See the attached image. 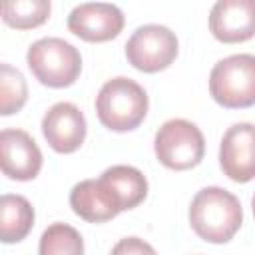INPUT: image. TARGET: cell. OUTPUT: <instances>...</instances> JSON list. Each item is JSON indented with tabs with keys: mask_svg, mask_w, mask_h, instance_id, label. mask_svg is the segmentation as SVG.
<instances>
[{
	"mask_svg": "<svg viewBox=\"0 0 255 255\" xmlns=\"http://www.w3.org/2000/svg\"><path fill=\"white\" fill-rule=\"evenodd\" d=\"M28 98V86L24 76L10 64L0 66V114L10 116L24 108Z\"/></svg>",
	"mask_w": 255,
	"mask_h": 255,
	"instance_id": "e0dca14e",
	"label": "cell"
},
{
	"mask_svg": "<svg viewBox=\"0 0 255 255\" xmlns=\"http://www.w3.org/2000/svg\"><path fill=\"white\" fill-rule=\"evenodd\" d=\"M110 255H157V253L147 241L139 237H124L112 247Z\"/></svg>",
	"mask_w": 255,
	"mask_h": 255,
	"instance_id": "ac0fdd59",
	"label": "cell"
},
{
	"mask_svg": "<svg viewBox=\"0 0 255 255\" xmlns=\"http://www.w3.org/2000/svg\"><path fill=\"white\" fill-rule=\"evenodd\" d=\"M26 62L36 80L50 88H68L82 72V56L78 48L62 38L36 40L28 48Z\"/></svg>",
	"mask_w": 255,
	"mask_h": 255,
	"instance_id": "3957f363",
	"label": "cell"
},
{
	"mask_svg": "<svg viewBox=\"0 0 255 255\" xmlns=\"http://www.w3.org/2000/svg\"><path fill=\"white\" fill-rule=\"evenodd\" d=\"M96 112L108 129L131 131L147 114V94L129 78H112L98 92Z\"/></svg>",
	"mask_w": 255,
	"mask_h": 255,
	"instance_id": "7a4b0ae2",
	"label": "cell"
},
{
	"mask_svg": "<svg viewBox=\"0 0 255 255\" xmlns=\"http://www.w3.org/2000/svg\"><path fill=\"white\" fill-rule=\"evenodd\" d=\"M42 133L54 151L72 153L86 139V118L78 106L58 102L42 118Z\"/></svg>",
	"mask_w": 255,
	"mask_h": 255,
	"instance_id": "30bf717a",
	"label": "cell"
},
{
	"mask_svg": "<svg viewBox=\"0 0 255 255\" xmlns=\"http://www.w3.org/2000/svg\"><path fill=\"white\" fill-rule=\"evenodd\" d=\"M219 163L223 173L237 181L247 183L255 177V126L249 122L233 124L221 139Z\"/></svg>",
	"mask_w": 255,
	"mask_h": 255,
	"instance_id": "52a82bcc",
	"label": "cell"
},
{
	"mask_svg": "<svg viewBox=\"0 0 255 255\" xmlns=\"http://www.w3.org/2000/svg\"><path fill=\"white\" fill-rule=\"evenodd\" d=\"M48 0H12L2 4V20L18 30H28L44 24L50 16Z\"/></svg>",
	"mask_w": 255,
	"mask_h": 255,
	"instance_id": "2e32d148",
	"label": "cell"
},
{
	"mask_svg": "<svg viewBox=\"0 0 255 255\" xmlns=\"http://www.w3.org/2000/svg\"><path fill=\"white\" fill-rule=\"evenodd\" d=\"M70 207L76 215L90 223H104L120 213L118 205L100 179H84L76 183L70 191Z\"/></svg>",
	"mask_w": 255,
	"mask_h": 255,
	"instance_id": "4fadbf2b",
	"label": "cell"
},
{
	"mask_svg": "<svg viewBox=\"0 0 255 255\" xmlns=\"http://www.w3.org/2000/svg\"><path fill=\"white\" fill-rule=\"evenodd\" d=\"M155 155L161 165L185 171L195 167L205 153V139L201 129L187 120H167L155 133Z\"/></svg>",
	"mask_w": 255,
	"mask_h": 255,
	"instance_id": "5b68a950",
	"label": "cell"
},
{
	"mask_svg": "<svg viewBox=\"0 0 255 255\" xmlns=\"http://www.w3.org/2000/svg\"><path fill=\"white\" fill-rule=\"evenodd\" d=\"M98 179L108 189L120 211L137 207L147 195L145 175L131 165H112Z\"/></svg>",
	"mask_w": 255,
	"mask_h": 255,
	"instance_id": "7c38bea8",
	"label": "cell"
},
{
	"mask_svg": "<svg viewBox=\"0 0 255 255\" xmlns=\"http://www.w3.org/2000/svg\"><path fill=\"white\" fill-rule=\"evenodd\" d=\"M68 28L86 42H108L122 32L124 14L114 4L88 2L76 6L70 12Z\"/></svg>",
	"mask_w": 255,
	"mask_h": 255,
	"instance_id": "ba28073f",
	"label": "cell"
},
{
	"mask_svg": "<svg viewBox=\"0 0 255 255\" xmlns=\"http://www.w3.org/2000/svg\"><path fill=\"white\" fill-rule=\"evenodd\" d=\"M0 167L10 179H34L42 169V151L32 135H28L24 129H2Z\"/></svg>",
	"mask_w": 255,
	"mask_h": 255,
	"instance_id": "9c48e42d",
	"label": "cell"
},
{
	"mask_svg": "<svg viewBox=\"0 0 255 255\" xmlns=\"http://www.w3.org/2000/svg\"><path fill=\"white\" fill-rule=\"evenodd\" d=\"M251 209H253V215H255V195H253V199H251Z\"/></svg>",
	"mask_w": 255,
	"mask_h": 255,
	"instance_id": "d6986e66",
	"label": "cell"
},
{
	"mask_svg": "<svg viewBox=\"0 0 255 255\" xmlns=\"http://www.w3.org/2000/svg\"><path fill=\"white\" fill-rule=\"evenodd\" d=\"M126 56L135 70L147 74L165 70L177 56V38L161 24L139 26L126 42Z\"/></svg>",
	"mask_w": 255,
	"mask_h": 255,
	"instance_id": "8992f818",
	"label": "cell"
},
{
	"mask_svg": "<svg viewBox=\"0 0 255 255\" xmlns=\"http://www.w3.org/2000/svg\"><path fill=\"white\" fill-rule=\"evenodd\" d=\"M0 239L4 243L22 241L34 227V207L22 195L4 193L0 199Z\"/></svg>",
	"mask_w": 255,
	"mask_h": 255,
	"instance_id": "5bb4252c",
	"label": "cell"
},
{
	"mask_svg": "<svg viewBox=\"0 0 255 255\" xmlns=\"http://www.w3.org/2000/svg\"><path fill=\"white\" fill-rule=\"evenodd\" d=\"M211 34L225 44L255 36V0H219L209 12Z\"/></svg>",
	"mask_w": 255,
	"mask_h": 255,
	"instance_id": "8fae6325",
	"label": "cell"
},
{
	"mask_svg": "<svg viewBox=\"0 0 255 255\" xmlns=\"http://www.w3.org/2000/svg\"><path fill=\"white\" fill-rule=\"evenodd\" d=\"M38 255H84V239L68 223H52L40 237Z\"/></svg>",
	"mask_w": 255,
	"mask_h": 255,
	"instance_id": "9a60e30c",
	"label": "cell"
},
{
	"mask_svg": "<svg viewBox=\"0 0 255 255\" xmlns=\"http://www.w3.org/2000/svg\"><path fill=\"white\" fill-rule=\"evenodd\" d=\"M209 94L223 108L255 104V56L233 54L219 60L209 74Z\"/></svg>",
	"mask_w": 255,
	"mask_h": 255,
	"instance_id": "277c9868",
	"label": "cell"
},
{
	"mask_svg": "<svg viewBox=\"0 0 255 255\" xmlns=\"http://www.w3.org/2000/svg\"><path fill=\"white\" fill-rule=\"evenodd\" d=\"M191 229L207 243H227L243 223L239 199L223 187H203L189 205Z\"/></svg>",
	"mask_w": 255,
	"mask_h": 255,
	"instance_id": "6da1fadb",
	"label": "cell"
}]
</instances>
